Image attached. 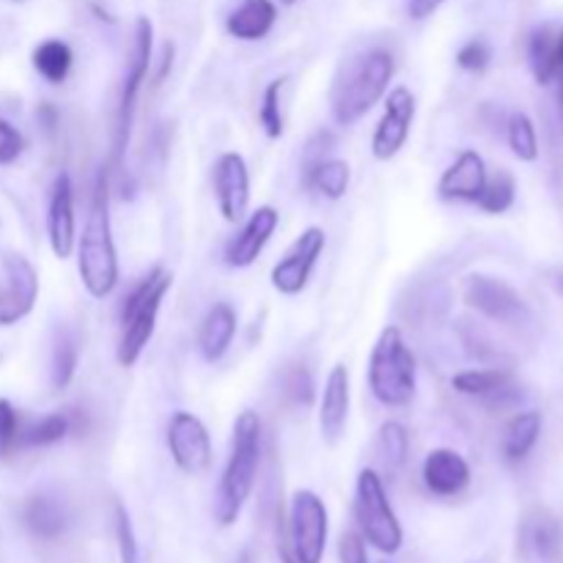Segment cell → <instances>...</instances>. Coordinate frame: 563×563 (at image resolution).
Wrapping results in <instances>:
<instances>
[{
    "mask_svg": "<svg viewBox=\"0 0 563 563\" xmlns=\"http://www.w3.org/2000/svg\"><path fill=\"white\" fill-rule=\"evenodd\" d=\"M36 119H38V124L44 126V132H49V135H53L55 126H58V110H55L49 102H42L36 110Z\"/></svg>",
    "mask_w": 563,
    "mask_h": 563,
    "instance_id": "43",
    "label": "cell"
},
{
    "mask_svg": "<svg viewBox=\"0 0 563 563\" xmlns=\"http://www.w3.org/2000/svg\"><path fill=\"white\" fill-rule=\"evenodd\" d=\"M302 181H306V187L317 190L319 196L328 198V201H341L346 196V190H350L352 168L344 159L328 157L313 165V168H308L302 174Z\"/></svg>",
    "mask_w": 563,
    "mask_h": 563,
    "instance_id": "27",
    "label": "cell"
},
{
    "mask_svg": "<svg viewBox=\"0 0 563 563\" xmlns=\"http://www.w3.org/2000/svg\"><path fill=\"white\" fill-rule=\"evenodd\" d=\"M489 60H493V49L484 38H473L465 47L456 53V66L465 71H473V75H482V71L489 69Z\"/></svg>",
    "mask_w": 563,
    "mask_h": 563,
    "instance_id": "38",
    "label": "cell"
},
{
    "mask_svg": "<svg viewBox=\"0 0 563 563\" xmlns=\"http://www.w3.org/2000/svg\"><path fill=\"white\" fill-rule=\"evenodd\" d=\"M456 394L471 396V399L484 401V405H509L520 396L515 374L506 368H471L451 379Z\"/></svg>",
    "mask_w": 563,
    "mask_h": 563,
    "instance_id": "21",
    "label": "cell"
},
{
    "mask_svg": "<svg viewBox=\"0 0 563 563\" xmlns=\"http://www.w3.org/2000/svg\"><path fill=\"white\" fill-rule=\"evenodd\" d=\"M333 148H335V132L319 130L317 135H311V141H308L306 148H302V174H306L308 168H313L317 163H322V159H328Z\"/></svg>",
    "mask_w": 563,
    "mask_h": 563,
    "instance_id": "40",
    "label": "cell"
},
{
    "mask_svg": "<svg viewBox=\"0 0 563 563\" xmlns=\"http://www.w3.org/2000/svg\"><path fill=\"white\" fill-rule=\"evenodd\" d=\"M115 539H119L121 563H137L135 528H132L130 511L124 509V504H115Z\"/></svg>",
    "mask_w": 563,
    "mask_h": 563,
    "instance_id": "37",
    "label": "cell"
},
{
    "mask_svg": "<svg viewBox=\"0 0 563 563\" xmlns=\"http://www.w3.org/2000/svg\"><path fill=\"white\" fill-rule=\"evenodd\" d=\"M278 22V5L273 0H242L225 20L229 36L240 42H262Z\"/></svg>",
    "mask_w": 563,
    "mask_h": 563,
    "instance_id": "23",
    "label": "cell"
},
{
    "mask_svg": "<svg viewBox=\"0 0 563 563\" xmlns=\"http://www.w3.org/2000/svg\"><path fill=\"white\" fill-rule=\"evenodd\" d=\"M418 388V366L399 328H385L368 357V390L385 407H407Z\"/></svg>",
    "mask_w": 563,
    "mask_h": 563,
    "instance_id": "5",
    "label": "cell"
},
{
    "mask_svg": "<svg viewBox=\"0 0 563 563\" xmlns=\"http://www.w3.org/2000/svg\"><path fill=\"white\" fill-rule=\"evenodd\" d=\"M170 286H174V275L163 267H154L124 297V302H121V335L119 346H115V361L121 368H132L141 361L143 350L157 330L159 308H163Z\"/></svg>",
    "mask_w": 563,
    "mask_h": 563,
    "instance_id": "4",
    "label": "cell"
},
{
    "mask_svg": "<svg viewBox=\"0 0 563 563\" xmlns=\"http://www.w3.org/2000/svg\"><path fill=\"white\" fill-rule=\"evenodd\" d=\"M152 49H154V25L148 16H137L135 33H132V53L126 60L124 82H121L119 93V110H115V130H113V154L110 163L113 168H121L126 146H130L132 121H135L137 93H141L143 82H146L148 69H152Z\"/></svg>",
    "mask_w": 563,
    "mask_h": 563,
    "instance_id": "7",
    "label": "cell"
},
{
    "mask_svg": "<svg viewBox=\"0 0 563 563\" xmlns=\"http://www.w3.org/2000/svg\"><path fill=\"white\" fill-rule=\"evenodd\" d=\"M487 163L476 148L456 154L454 163L443 170L438 181V198L449 203H476L487 185Z\"/></svg>",
    "mask_w": 563,
    "mask_h": 563,
    "instance_id": "17",
    "label": "cell"
},
{
    "mask_svg": "<svg viewBox=\"0 0 563 563\" xmlns=\"http://www.w3.org/2000/svg\"><path fill=\"white\" fill-rule=\"evenodd\" d=\"M286 399L297 407H311L317 399V385L313 374L306 366H291L286 374Z\"/></svg>",
    "mask_w": 563,
    "mask_h": 563,
    "instance_id": "35",
    "label": "cell"
},
{
    "mask_svg": "<svg viewBox=\"0 0 563 563\" xmlns=\"http://www.w3.org/2000/svg\"><path fill=\"white\" fill-rule=\"evenodd\" d=\"M561 289H563V278H561Z\"/></svg>",
    "mask_w": 563,
    "mask_h": 563,
    "instance_id": "47",
    "label": "cell"
},
{
    "mask_svg": "<svg viewBox=\"0 0 563 563\" xmlns=\"http://www.w3.org/2000/svg\"><path fill=\"white\" fill-rule=\"evenodd\" d=\"M355 517L363 539L372 548H377L385 555L399 553L401 542H405V531H401L399 517H396L394 506H390L383 478L372 467L357 473Z\"/></svg>",
    "mask_w": 563,
    "mask_h": 563,
    "instance_id": "8",
    "label": "cell"
},
{
    "mask_svg": "<svg viewBox=\"0 0 563 563\" xmlns=\"http://www.w3.org/2000/svg\"><path fill=\"white\" fill-rule=\"evenodd\" d=\"M33 69L49 82V86H60V82L69 77L71 64H75V53L66 42L60 38H44L42 44H36L33 49Z\"/></svg>",
    "mask_w": 563,
    "mask_h": 563,
    "instance_id": "29",
    "label": "cell"
},
{
    "mask_svg": "<svg viewBox=\"0 0 563 563\" xmlns=\"http://www.w3.org/2000/svg\"><path fill=\"white\" fill-rule=\"evenodd\" d=\"M20 416L9 399H0V460H9L20 445Z\"/></svg>",
    "mask_w": 563,
    "mask_h": 563,
    "instance_id": "36",
    "label": "cell"
},
{
    "mask_svg": "<svg viewBox=\"0 0 563 563\" xmlns=\"http://www.w3.org/2000/svg\"><path fill=\"white\" fill-rule=\"evenodd\" d=\"M165 443H168L174 465L187 476H198L212 465V438L201 418L192 412L176 410L170 416Z\"/></svg>",
    "mask_w": 563,
    "mask_h": 563,
    "instance_id": "10",
    "label": "cell"
},
{
    "mask_svg": "<svg viewBox=\"0 0 563 563\" xmlns=\"http://www.w3.org/2000/svg\"><path fill=\"white\" fill-rule=\"evenodd\" d=\"M22 520H25L27 531L36 533L42 539H55L66 531L69 526V511L58 498L47 493H38L27 498L25 509H22Z\"/></svg>",
    "mask_w": 563,
    "mask_h": 563,
    "instance_id": "25",
    "label": "cell"
},
{
    "mask_svg": "<svg viewBox=\"0 0 563 563\" xmlns=\"http://www.w3.org/2000/svg\"><path fill=\"white\" fill-rule=\"evenodd\" d=\"M47 240L55 258H69L77 245V223H75V185L66 170H60L53 181L47 207Z\"/></svg>",
    "mask_w": 563,
    "mask_h": 563,
    "instance_id": "16",
    "label": "cell"
},
{
    "mask_svg": "<svg viewBox=\"0 0 563 563\" xmlns=\"http://www.w3.org/2000/svg\"><path fill=\"white\" fill-rule=\"evenodd\" d=\"M286 77H275V80L267 82L262 93V104H258V124H262L264 135L269 141H278L286 130L284 121V108H280V93H284Z\"/></svg>",
    "mask_w": 563,
    "mask_h": 563,
    "instance_id": "33",
    "label": "cell"
},
{
    "mask_svg": "<svg viewBox=\"0 0 563 563\" xmlns=\"http://www.w3.org/2000/svg\"><path fill=\"white\" fill-rule=\"evenodd\" d=\"M77 363H80V341H77L75 330L58 328L53 352H49V385H53V390L69 388L77 374Z\"/></svg>",
    "mask_w": 563,
    "mask_h": 563,
    "instance_id": "28",
    "label": "cell"
},
{
    "mask_svg": "<svg viewBox=\"0 0 563 563\" xmlns=\"http://www.w3.org/2000/svg\"><path fill=\"white\" fill-rule=\"evenodd\" d=\"M506 141H509L511 154L520 163H537L539 159V137L533 119L528 113H511L506 121Z\"/></svg>",
    "mask_w": 563,
    "mask_h": 563,
    "instance_id": "31",
    "label": "cell"
},
{
    "mask_svg": "<svg viewBox=\"0 0 563 563\" xmlns=\"http://www.w3.org/2000/svg\"><path fill=\"white\" fill-rule=\"evenodd\" d=\"M555 82H559V99H561V104H563V69L559 71V75H555Z\"/></svg>",
    "mask_w": 563,
    "mask_h": 563,
    "instance_id": "45",
    "label": "cell"
},
{
    "mask_svg": "<svg viewBox=\"0 0 563 563\" xmlns=\"http://www.w3.org/2000/svg\"><path fill=\"white\" fill-rule=\"evenodd\" d=\"M563 550V528L548 509H531L520 522V553L531 563H555Z\"/></svg>",
    "mask_w": 563,
    "mask_h": 563,
    "instance_id": "19",
    "label": "cell"
},
{
    "mask_svg": "<svg viewBox=\"0 0 563 563\" xmlns=\"http://www.w3.org/2000/svg\"><path fill=\"white\" fill-rule=\"evenodd\" d=\"M280 3H284V5H295L297 0H280Z\"/></svg>",
    "mask_w": 563,
    "mask_h": 563,
    "instance_id": "46",
    "label": "cell"
},
{
    "mask_svg": "<svg viewBox=\"0 0 563 563\" xmlns=\"http://www.w3.org/2000/svg\"><path fill=\"white\" fill-rule=\"evenodd\" d=\"M443 3L445 0H407V14H410V20L423 22L429 20V16H432Z\"/></svg>",
    "mask_w": 563,
    "mask_h": 563,
    "instance_id": "42",
    "label": "cell"
},
{
    "mask_svg": "<svg viewBox=\"0 0 563 563\" xmlns=\"http://www.w3.org/2000/svg\"><path fill=\"white\" fill-rule=\"evenodd\" d=\"M86 432V416L80 410H60L38 418L31 427L20 432V443L27 449H47V445L60 443L69 434Z\"/></svg>",
    "mask_w": 563,
    "mask_h": 563,
    "instance_id": "24",
    "label": "cell"
},
{
    "mask_svg": "<svg viewBox=\"0 0 563 563\" xmlns=\"http://www.w3.org/2000/svg\"><path fill=\"white\" fill-rule=\"evenodd\" d=\"M416 93L407 86H396L385 93V113L377 121L372 137V154L379 163H390L405 148L410 126L416 121Z\"/></svg>",
    "mask_w": 563,
    "mask_h": 563,
    "instance_id": "12",
    "label": "cell"
},
{
    "mask_svg": "<svg viewBox=\"0 0 563 563\" xmlns=\"http://www.w3.org/2000/svg\"><path fill=\"white\" fill-rule=\"evenodd\" d=\"M465 302L482 317L509 324V328H522L531 319L528 302L522 300L520 291L493 275H471L465 284Z\"/></svg>",
    "mask_w": 563,
    "mask_h": 563,
    "instance_id": "9",
    "label": "cell"
},
{
    "mask_svg": "<svg viewBox=\"0 0 563 563\" xmlns=\"http://www.w3.org/2000/svg\"><path fill=\"white\" fill-rule=\"evenodd\" d=\"M346 421H350V372L344 363H335L319 396V432L324 443L339 445L346 432Z\"/></svg>",
    "mask_w": 563,
    "mask_h": 563,
    "instance_id": "18",
    "label": "cell"
},
{
    "mask_svg": "<svg viewBox=\"0 0 563 563\" xmlns=\"http://www.w3.org/2000/svg\"><path fill=\"white\" fill-rule=\"evenodd\" d=\"M544 418L539 410H526L517 412L509 423H506L504 432V456L509 462H522L528 460L533 449H537L539 438H542Z\"/></svg>",
    "mask_w": 563,
    "mask_h": 563,
    "instance_id": "26",
    "label": "cell"
},
{
    "mask_svg": "<svg viewBox=\"0 0 563 563\" xmlns=\"http://www.w3.org/2000/svg\"><path fill=\"white\" fill-rule=\"evenodd\" d=\"M324 245H328V234H324V229H319V225H308V229L291 242L286 256L275 264L273 273H269L273 289L286 297L300 295V291L308 286V280H311V273L313 267H317L319 256H322Z\"/></svg>",
    "mask_w": 563,
    "mask_h": 563,
    "instance_id": "11",
    "label": "cell"
},
{
    "mask_svg": "<svg viewBox=\"0 0 563 563\" xmlns=\"http://www.w3.org/2000/svg\"><path fill=\"white\" fill-rule=\"evenodd\" d=\"M328 506L311 489H297L289 506V531L278 528L284 563H322L328 544Z\"/></svg>",
    "mask_w": 563,
    "mask_h": 563,
    "instance_id": "6",
    "label": "cell"
},
{
    "mask_svg": "<svg viewBox=\"0 0 563 563\" xmlns=\"http://www.w3.org/2000/svg\"><path fill=\"white\" fill-rule=\"evenodd\" d=\"M236 335V311L231 302H214L198 330V350L207 363L223 361Z\"/></svg>",
    "mask_w": 563,
    "mask_h": 563,
    "instance_id": "22",
    "label": "cell"
},
{
    "mask_svg": "<svg viewBox=\"0 0 563 563\" xmlns=\"http://www.w3.org/2000/svg\"><path fill=\"white\" fill-rule=\"evenodd\" d=\"M212 187L225 223L245 220L247 207H251V170L240 152L220 154L212 168Z\"/></svg>",
    "mask_w": 563,
    "mask_h": 563,
    "instance_id": "13",
    "label": "cell"
},
{
    "mask_svg": "<svg viewBox=\"0 0 563 563\" xmlns=\"http://www.w3.org/2000/svg\"><path fill=\"white\" fill-rule=\"evenodd\" d=\"M258 465H262V418L253 410H242L234 421L231 454L220 478L214 517L223 528L234 526L256 487Z\"/></svg>",
    "mask_w": 563,
    "mask_h": 563,
    "instance_id": "3",
    "label": "cell"
},
{
    "mask_svg": "<svg viewBox=\"0 0 563 563\" xmlns=\"http://www.w3.org/2000/svg\"><path fill=\"white\" fill-rule=\"evenodd\" d=\"M280 214L275 207H258L256 212L247 214V220L242 223V229L225 242L223 258L231 269H247L256 264V258L262 256L267 242L273 240V234L278 231Z\"/></svg>",
    "mask_w": 563,
    "mask_h": 563,
    "instance_id": "15",
    "label": "cell"
},
{
    "mask_svg": "<svg viewBox=\"0 0 563 563\" xmlns=\"http://www.w3.org/2000/svg\"><path fill=\"white\" fill-rule=\"evenodd\" d=\"M394 75L396 55L385 47H368L346 60L330 91V110H333L335 124H357L388 93Z\"/></svg>",
    "mask_w": 563,
    "mask_h": 563,
    "instance_id": "2",
    "label": "cell"
},
{
    "mask_svg": "<svg viewBox=\"0 0 563 563\" xmlns=\"http://www.w3.org/2000/svg\"><path fill=\"white\" fill-rule=\"evenodd\" d=\"M421 478L427 489L438 498H454L471 487V465L454 449H434L423 460Z\"/></svg>",
    "mask_w": 563,
    "mask_h": 563,
    "instance_id": "20",
    "label": "cell"
},
{
    "mask_svg": "<svg viewBox=\"0 0 563 563\" xmlns=\"http://www.w3.org/2000/svg\"><path fill=\"white\" fill-rule=\"evenodd\" d=\"M339 559H341V563H368L366 539H363L361 533H355V531L341 533Z\"/></svg>",
    "mask_w": 563,
    "mask_h": 563,
    "instance_id": "41",
    "label": "cell"
},
{
    "mask_svg": "<svg viewBox=\"0 0 563 563\" xmlns=\"http://www.w3.org/2000/svg\"><path fill=\"white\" fill-rule=\"evenodd\" d=\"M517 198V181L509 170H498L495 176H487V185H484L482 196H478V209H484L487 214H504L515 207Z\"/></svg>",
    "mask_w": 563,
    "mask_h": 563,
    "instance_id": "32",
    "label": "cell"
},
{
    "mask_svg": "<svg viewBox=\"0 0 563 563\" xmlns=\"http://www.w3.org/2000/svg\"><path fill=\"white\" fill-rule=\"evenodd\" d=\"M25 152V135L0 115V165H11Z\"/></svg>",
    "mask_w": 563,
    "mask_h": 563,
    "instance_id": "39",
    "label": "cell"
},
{
    "mask_svg": "<svg viewBox=\"0 0 563 563\" xmlns=\"http://www.w3.org/2000/svg\"><path fill=\"white\" fill-rule=\"evenodd\" d=\"M5 289L0 291V328L22 322L33 311L38 297V275L20 253L5 256Z\"/></svg>",
    "mask_w": 563,
    "mask_h": 563,
    "instance_id": "14",
    "label": "cell"
},
{
    "mask_svg": "<svg viewBox=\"0 0 563 563\" xmlns=\"http://www.w3.org/2000/svg\"><path fill=\"white\" fill-rule=\"evenodd\" d=\"M377 451L379 460L385 462V467H388L390 473L401 471L407 456H410V432H407L405 423L385 421L377 434Z\"/></svg>",
    "mask_w": 563,
    "mask_h": 563,
    "instance_id": "30",
    "label": "cell"
},
{
    "mask_svg": "<svg viewBox=\"0 0 563 563\" xmlns=\"http://www.w3.org/2000/svg\"><path fill=\"white\" fill-rule=\"evenodd\" d=\"M555 31L553 27H537L528 38V64H531L533 77H537L542 86L553 82V71H550V49H553Z\"/></svg>",
    "mask_w": 563,
    "mask_h": 563,
    "instance_id": "34",
    "label": "cell"
},
{
    "mask_svg": "<svg viewBox=\"0 0 563 563\" xmlns=\"http://www.w3.org/2000/svg\"><path fill=\"white\" fill-rule=\"evenodd\" d=\"M174 55H176V47L174 44H163V53H159V69H157V82H163L165 77L170 75V69H174Z\"/></svg>",
    "mask_w": 563,
    "mask_h": 563,
    "instance_id": "44",
    "label": "cell"
},
{
    "mask_svg": "<svg viewBox=\"0 0 563 563\" xmlns=\"http://www.w3.org/2000/svg\"><path fill=\"white\" fill-rule=\"evenodd\" d=\"M77 273L93 300H104L119 286V253L110 223V170L99 168L93 181L82 236L77 240Z\"/></svg>",
    "mask_w": 563,
    "mask_h": 563,
    "instance_id": "1",
    "label": "cell"
}]
</instances>
